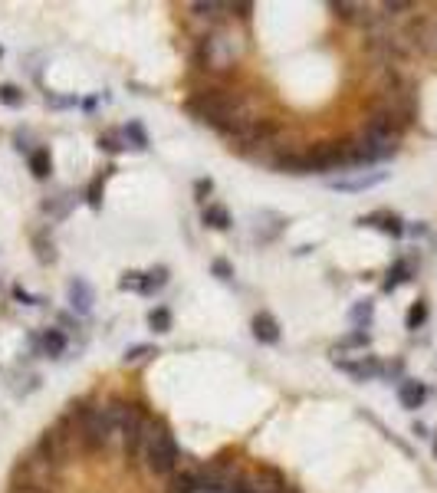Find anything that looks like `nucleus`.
<instances>
[{
	"label": "nucleus",
	"mask_w": 437,
	"mask_h": 493,
	"mask_svg": "<svg viewBox=\"0 0 437 493\" xmlns=\"http://www.w3.org/2000/svg\"><path fill=\"white\" fill-rule=\"evenodd\" d=\"M198 122L210 125V129H217L220 135H227L230 129H237L240 122H250V119H257V109L250 105V99L237 89H227V85H210V89H198V93L191 95L188 102H184Z\"/></svg>",
	"instance_id": "obj_1"
},
{
	"label": "nucleus",
	"mask_w": 437,
	"mask_h": 493,
	"mask_svg": "<svg viewBox=\"0 0 437 493\" xmlns=\"http://www.w3.org/2000/svg\"><path fill=\"white\" fill-rule=\"evenodd\" d=\"M247 53V40L244 33H237L234 27H214L210 33H204L194 53L198 69L210 73V76H227L237 69V63Z\"/></svg>",
	"instance_id": "obj_2"
},
{
	"label": "nucleus",
	"mask_w": 437,
	"mask_h": 493,
	"mask_svg": "<svg viewBox=\"0 0 437 493\" xmlns=\"http://www.w3.org/2000/svg\"><path fill=\"white\" fill-rule=\"evenodd\" d=\"M138 457H142L145 470L152 477H172L181 464V447L162 421H148V434H145V444Z\"/></svg>",
	"instance_id": "obj_3"
},
{
	"label": "nucleus",
	"mask_w": 437,
	"mask_h": 493,
	"mask_svg": "<svg viewBox=\"0 0 437 493\" xmlns=\"http://www.w3.org/2000/svg\"><path fill=\"white\" fill-rule=\"evenodd\" d=\"M109 408V417H112V431L115 437L122 441V451L128 457H138L142 454V444H145V434H148V421L138 405H128V401H112L105 405Z\"/></svg>",
	"instance_id": "obj_4"
},
{
	"label": "nucleus",
	"mask_w": 437,
	"mask_h": 493,
	"mask_svg": "<svg viewBox=\"0 0 437 493\" xmlns=\"http://www.w3.org/2000/svg\"><path fill=\"white\" fill-rule=\"evenodd\" d=\"M73 417H76L83 451H105L115 441L112 417H109L105 405H79V408H73Z\"/></svg>",
	"instance_id": "obj_5"
},
{
	"label": "nucleus",
	"mask_w": 437,
	"mask_h": 493,
	"mask_svg": "<svg viewBox=\"0 0 437 493\" xmlns=\"http://www.w3.org/2000/svg\"><path fill=\"white\" fill-rule=\"evenodd\" d=\"M244 480L237 464L230 461H210V464H200L198 474V493H234V487Z\"/></svg>",
	"instance_id": "obj_6"
},
{
	"label": "nucleus",
	"mask_w": 437,
	"mask_h": 493,
	"mask_svg": "<svg viewBox=\"0 0 437 493\" xmlns=\"http://www.w3.org/2000/svg\"><path fill=\"white\" fill-rule=\"evenodd\" d=\"M56 464H49L43 454H27L23 457V464H17V470H13V480H27V484H37L43 487V490L53 493V487H56Z\"/></svg>",
	"instance_id": "obj_7"
},
{
	"label": "nucleus",
	"mask_w": 437,
	"mask_h": 493,
	"mask_svg": "<svg viewBox=\"0 0 437 493\" xmlns=\"http://www.w3.org/2000/svg\"><path fill=\"white\" fill-rule=\"evenodd\" d=\"M381 181H388V171H381V168H355V171H349V174L333 178V181H329V188H335V191H369V188H375V184H381Z\"/></svg>",
	"instance_id": "obj_8"
},
{
	"label": "nucleus",
	"mask_w": 437,
	"mask_h": 493,
	"mask_svg": "<svg viewBox=\"0 0 437 493\" xmlns=\"http://www.w3.org/2000/svg\"><path fill=\"white\" fill-rule=\"evenodd\" d=\"M342 372H349L355 381L369 379H385V362H378L375 355H361V359H333Z\"/></svg>",
	"instance_id": "obj_9"
},
{
	"label": "nucleus",
	"mask_w": 437,
	"mask_h": 493,
	"mask_svg": "<svg viewBox=\"0 0 437 493\" xmlns=\"http://www.w3.org/2000/svg\"><path fill=\"white\" fill-rule=\"evenodd\" d=\"M359 227H375V230H381V234H388V237H395V240L408 234L405 220H401L395 210H371V214H361Z\"/></svg>",
	"instance_id": "obj_10"
},
{
	"label": "nucleus",
	"mask_w": 437,
	"mask_h": 493,
	"mask_svg": "<svg viewBox=\"0 0 437 493\" xmlns=\"http://www.w3.org/2000/svg\"><path fill=\"white\" fill-rule=\"evenodd\" d=\"M198 474L200 464H194L191 457H181L178 470L168 477V493H198Z\"/></svg>",
	"instance_id": "obj_11"
},
{
	"label": "nucleus",
	"mask_w": 437,
	"mask_h": 493,
	"mask_svg": "<svg viewBox=\"0 0 437 493\" xmlns=\"http://www.w3.org/2000/svg\"><path fill=\"white\" fill-rule=\"evenodd\" d=\"M431 388L424 385V381L418 379H405L398 381V401H401V408H408V411H418L424 401H428Z\"/></svg>",
	"instance_id": "obj_12"
},
{
	"label": "nucleus",
	"mask_w": 437,
	"mask_h": 493,
	"mask_svg": "<svg viewBox=\"0 0 437 493\" xmlns=\"http://www.w3.org/2000/svg\"><path fill=\"white\" fill-rule=\"evenodd\" d=\"M411 276H414V260L401 256V260H395V263L388 266V273H385V283H381V290H385V293H391V290H398L401 283H408Z\"/></svg>",
	"instance_id": "obj_13"
},
{
	"label": "nucleus",
	"mask_w": 437,
	"mask_h": 493,
	"mask_svg": "<svg viewBox=\"0 0 437 493\" xmlns=\"http://www.w3.org/2000/svg\"><path fill=\"white\" fill-rule=\"evenodd\" d=\"M250 329H253V339L263 342V345H276V342H280V323H276L270 313H257V316H253Z\"/></svg>",
	"instance_id": "obj_14"
},
{
	"label": "nucleus",
	"mask_w": 437,
	"mask_h": 493,
	"mask_svg": "<svg viewBox=\"0 0 437 493\" xmlns=\"http://www.w3.org/2000/svg\"><path fill=\"white\" fill-rule=\"evenodd\" d=\"M69 303H73V309H79L83 316L92 309V290H89L86 280H73V283H69Z\"/></svg>",
	"instance_id": "obj_15"
},
{
	"label": "nucleus",
	"mask_w": 437,
	"mask_h": 493,
	"mask_svg": "<svg viewBox=\"0 0 437 493\" xmlns=\"http://www.w3.org/2000/svg\"><path fill=\"white\" fill-rule=\"evenodd\" d=\"M418 49H424V53L437 57V17H424V20H421Z\"/></svg>",
	"instance_id": "obj_16"
},
{
	"label": "nucleus",
	"mask_w": 437,
	"mask_h": 493,
	"mask_svg": "<svg viewBox=\"0 0 437 493\" xmlns=\"http://www.w3.org/2000/svg\"><path fill=\"white\" fill-rule=\"evenodd\" d=\"M200 218H204V224H208V227H214V230H227L230 227V214H227V208H224V204H208Z\"/></svg>",
	"instance_id": "obj_17"
},
{
	"label": "nucleus",
	"mask_w": 437,
	"mask_h": 493,
	"mask_svg": "<svg viewBox=\"0 0 437 493\" xmlns=\"http://www.w3.org/2000/svg\"><path fill=\"white\" fill-rule=\"evenodd\" d=\"M99 148L119 155L122 148H128V142H125V132H122V129H105V132L99 135Z\"/></svg>",
	"instance_id": "obj_18"
},
{
	"label": "nucleus",
	"mask_w": 437,
	"mask_h": 493,
	"mask_svg": "<svg viewBox=\"0 0 437 493\" xmlns=\"http://www.w3.org/2000/svg\"><path fill=\"white\" fill-rule=\"evenodd\" d=\"M369 342H371V335H369V329H355V332H349L339 345L333 349V355H342L345 349H369Z\"/></svg>",
	"instance_id": "obj_19"
},
{
	"label": "nucleus",
	"mask_w": 437,
	"mask_h": 493,
	"mask_svg": "<svg viewBox=\"0 0 437 493\" xmlns=\"http://www.w3.org/2000/svg\"><path fill=\"white\" fill-rule=\"evenodd\" d=\"M191 13H198L204 20H220L224 13H230V4H214V0H198V4H191Z\"/></svg>",
	"instance_id": "obj_20"
},
{
	"label": "nucleus",
	"mask_w": 437,
	"mask_h": 493,
	"mask_svg": "<svg viewBox=\"0 0 437 493\" xmlns=\"http://www.w3.org/2000/svg\"><path fill=\"white\" fill-rule=\"evenodd\" d=\"M30 171H33V178H49V171H53L49 148H37V152L30 155Z\"/></svg>",
	"instance_id": "obj_21"
},
{
	"label": "nucleus",
	"mask_w": 437,
	"mask_h": 493,
	"mask_svg": "<svg viewBox=\"0 0 437 493\" xmlns=\"http://www.w3.org/2000/svg\"><path fill=\"white\" fill-rule=\"evenodd\" d=\"M63 349H66V335H63V332H59V329H47V332H43V352H47V355L59 359Z\"/></svg>",
	"instance_id": "obj_22"
},
{
	"label": "nucleus",
	"mask_w": 437,
	"mask_h": 493,
	"mask_svg": "<svg viewBox=\"0 0 437 493\" xmlns=\"http://www.w3.org/2000/svg\"><path fill=\"white\" fill-rule=\"evenodd\" d=\"M424 323H428V299H418V303L408 309V316H405V326H408L411 332H418Z\"/></svg>",
	"instance_id": "obj_23"
},
{
	"label": "nucleus",
	"mask_w": 437,
	"mask_h": 493,
	"mask_svg": "<svg viewBox=\"0 0 437 493\" xmlns=\"http://www.w3.org/2000/svg\"><path fill=\"white\" fill-rule=\"evenodd\" d=\"M168 283V270L164 266H155L148 273H142V293H155V290H162Z\"/></svg>",
	"instance_id": "obj_24"
},
{
	"label": "nucleus",
	"mask_w": 437,
	"mask_h": 493,
	"mask_svg": "<svg viewBox=\"0 0 437 493\" xmlns=\"http://www.w3.org/2000/svg\"><path fill=\"white\" fill-rule=\"evenodd\" d=\"M148 326H152V332H172V309L168 306H155L148 313Z\"/></svg>",
	"instance_id": "obj_25"
},
{
	"label": "nucleus",
	"mask_w": 437,
	"mask_h": 493,
	"mask_svg": "<svg viewBox=\"0 0 437 493\" xmlns=\"http://www.w3.org/2000/svg\"><path fill=\"white\" fill-rule=\"evenodd\" d=\"M122 132H125V142L132 145L135 152H145V148H148V135H145V129L138 122H128Z\"/></svg>",
	"instance_id": "obj_26"
},
{
	"label": "nucleus",
	"mask_w": 437,
	"mask_h": 493,
	"mask_svg": "<svg viewBox=\"0 0 437 493\" xmlns=\"http://www.w3.org/2000/svg\"><path fill=\"white\" fill-rule=\"evenodd\" d=\"M371 316H375V306H371V299H361V303L352 306V323H355V329H369Z\"/></svg>",
	"instance_id": "obj_27"
},
{
	"label": "nucleus",
	"mask_w": 437,
	"mask_h": 493,
	"mask_svg": "<svg viewBox=\"0 0 437 493\" xmlns=\"http://www.w3.org/2000/svg\"><path fill=\"white\" fill-rule=\"evenodd\" d=\"M329 10H333L335 17H342V20H352V17H365L369 13V4H345V0H335V4H329Z\"/></svg>",
	"instance_id": "obj_28"
},
{
	"label": "nucleus",
	"mask_w": 437,
	"mask_h": 493,
	"mask_svg": "<svg viewBox=\"0 0 437 493\" xmlns=\"http://www.w3.org/2000/svg\"><path fill=\"white\" fill-rule=\"evenodd\" d=\"M0 102L10 105V109H20V105L27 102V95H23V89H20V85L4 83V85H0Z\"/></svg>",
	"instance_id": "obj_29"
},
{
	"label": "nucleus",
	"mask_w": 437,
	"mask_h": 493,
	"mask_svg": "<svg viewBox=\"0 0 437 493\" xmlns=\"http://www.w3.org/2000/svg\"><path fill=\"white\" fill-rule=\"evenodd\" d=\"M152 355H158L155 345H132V349L125 352V362H128V365H138V362H148Z\"/></svg>",
	"instance_id": "obj_30"
},
{
	"label": "nucleus",
	"mask_w": 437,
	"mask_h": 493,
	"mask_svg": "<svg viewBox=\"0 0 437 493\" xmlns=\"http://www.w3.org/2000/svg\"><path fill=\"white\" fill-rule=\"evenodd\" d=\"M86 201H89V208H95V210L102 208V178L89 184V191H86Z\"/></svg>",
	"instance_id": "obj_31"
},
{
	"label": "nucleus",
	"mask_w": 437,
	"mask_h": 493,
	"mask_svg": "<svg viewBox=\"0 0 437 493\" xmlns=\"http://www.w3.org/2000/svg\"><path fill=\"white\" fill-rule=\"evenodd\" d=\"M7 493H49V490H43L37 484H27V480H10Z\"/></svg>",
	"instance_id": "obj_32"
},
{
	"label": "nucleus",
	"mask_w": 437,
	"mask_h": 493,
	"mask_svg": "<svg viewBox=\"0 0 437 493\" xmlns=\"http://www.w3.org/2000/svg\"><path fill=\"white\" fill-rule=\"evenodd\" d=\"M214 273H217V280H224V283H230V280H234V266L227 263V260H214Z\"/></svg>",
	"instance_id": "obj_33"
},
{
	"label": "nucleus",
	"mask_w": 437,
	"mask_h": 493,
	"mask_svg": "<svg viewBox=\"0 0 437 493\" xmlns=\"http://www.w3.org/2000/svg\"><path fill=\"white\" fill-rule=\"evenodd\" d=\"M210 191H214V181H210V178H198V181H194V194H198V201H208Z\"/></svg>",
	"instance_id": "obj_34"
},
{
	"label": "nucleus",
	"mask_w": 437,
	"mask_h": 493,
	"mask_svg": "<svg viewBox=\"0 0 437 493\" xmlns=\"http://www.w3.org/2000/svg\"><path fill=\"white\" fill-rule=\"evenodd\" d=\"M119 286H122V290H135V293H142V273H125L122 280H119Z\"/></svg>",
	"instance_id": "obj_35"
},
{
	"label": "nucleus",
	"mask_w": 437,
	"mask_h": 493,
	"mask_svg": "<svg viewBox=\"0 0 437 493\" xmlns=\"http://www.w3.org/2000/svg\"><path fill=\"white\" fill-rule=\"evenodd\" d=\"M13 299H20L23 306H37V303H40L37 296H30L27 290H23V286H13Z\"/></svg>",
	"instance_id": "obj_36"
},
{
	"label": "nucleus",
	"mask_w": 437,
	"mask_h": 493,
	"mask_svg": "<svg viewBox=\"0 0 437 493\" xmlns=\"http://www.w3.org/2000/svg\"><path fill=\"white\" fill-rule=\"evenodd\" d=\"M230 13H237L240 20H247L253 13V4H230Z\"/></svg>",
	"instance_id": "obj_37"
},
{
	"label": "nucleus",
	"mask_w": 437,
	"mask_h": 493,
	"mask_svg": "<svg viewBox=\"0 0 437 493\" xmlns=\"http://www.w3.org/2000/svg\"><path fill=\"white\" fill-rule=\"evenodd\" d=\"M414 434H418V437H428V427H424V424L418 421V424H414Z\"/></svg>",
	"instance_id": "obj_38"
},
{
	"label": "nucleus",
	"mask_w": 437,
	"mask_h": 493,
	"mask_svg": "<svg viewBox=\"0 0 437 493\" xmlns=\"http://www.w3.org/2000/svg\"><path fill=\"white\" fill-rule=\"evenodd\" d=\"M434 454H437V441H434Z\"/></svg>",
	"instance_id": "obj_39"
}]
</instances>
